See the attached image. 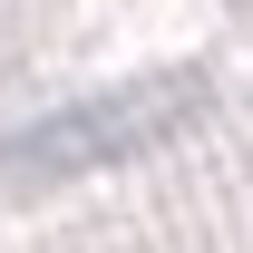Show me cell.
Returning a JSON list of instances; mask_svg holds the SVG:
<instances>
[{"instance_id": "6da1fadb", "label": "cell", "mask_w": 253, "mask_h": 253, "mask_svg": "<svg viewBox=\"0 0 253 253\" xmlns=\"http://www.w3.org/2000/svg\"><path fill=\"white\" fill-rule=\"evenodd\" d=\"M205 68H156V78H126V88H97L59 117L20 126V136H0V175H30V185H59V175H97V166H126L166 146V136H185L205 117Z\"/></svg>"}]
</instances>
